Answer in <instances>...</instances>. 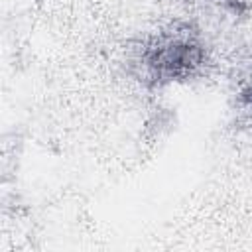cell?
<instances>
[{
    "mask_svg": "<svg viewBox=\"0 0 252 252\" xmlns=\"http://www.w3.org/2000/svg\"><path fill=\"white\" fill-rule=\"evenodd\" d=\"M246 98H248V102H250V106H252V87L246 91Z\"/></svg>",
    "mask_w": 252,
    "mask_h": 252,
    "instance_id": "cell-2",
    "label": "cell"
},
{
    "mask_svg": "<svg viewBox=\"0 0 252 252\" xmlns=\"http://www.w3.org/2000/svg\"><path fill=\"white\" fill-rule=\"evenodd\" d=\"M203 63V49L189 37H163L148 47L144 65L150 77L158 83H175L191 77Z\"/></svg>",
    "mask_w": 252,
    "mask_h": 252,
    "instance_id": "cell-1",
    "label": "cell"
}]
</instances>
